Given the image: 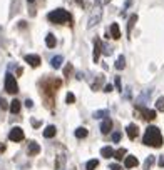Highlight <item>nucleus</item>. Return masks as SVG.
<instances>
[{
    "label": "nucleus",
    "instance_id": "obj_36",
    "mask_svg": "<svg viewBox=\"0 0 164 170\" xmlns=\"http://www.w3.org/2000/svg\"><path fill=\"white\" fill-rule=\"evenodd\" d=\"M32 125H33V127H38V125H40V122H38V120H32Z\"/></svg>",
    "mask_w": 164,
    "mask_h": 170
},
{
    "label": "nucleus",
    "instance_id": "obj_25",
    "mask_svg": "<svg viewBox=\"0 0 164 170\" xmlns=\"http://www.w3.org/2000/svg\"><path fill=\"white\" fill-rule=\"evenodd\" d=\"M99 167V160H89V162H87V165H85V168H87V170H95V168H97Z\"/></svg>",
    "mask_w": 164,
    "mask_h": 170
},
{
    "label": "nucleus",
    "instance_id": "obj_5",
    "mask_svg": "<svg viewBox=\"0 0 164 170\" xmlns=\"http://www.w3.org/2000/svg\"><path fill=\"white\" fill-rule=\"evenodd\" d=\"M8 140H12V142H20V140H23V130L20 127H13L10 130V134H8Z\"/></svg>",
    "mask_w": 164,
    "mask_h": 170
},
{
    "label": "nucleus",
    "instance_id": "obj_32",
    "mask_svg": "<svg viewBox=\"0 0 164 170\" xmlns=\"http://www.w3.org/2000/svg\"><path fill=\"white\" fill-rule=\"evenodd\" d=\"M70 72H72V65L69 64V65H67V67H65V69H64V74H65V75H69V74H70Z\"/></svg>",
    "mask_w": 164,
    "mask_h": 170
},
{
    "label": "nucleus",
    "instance_id": "obj_15",
    "mask_svg": "<svg viewBox=\"0 0 164 170\" xmlns=\"http://www.w3.org/2000/svg\"><path fill=\"white\" fill-rule=\"evenodd\" d=\"M55 43H57V40H55L54 33H47V37H45V45L49 47V48H54Z\"/></svg>",
    "mask_w": 164,
    "mask_h": 170
},
{
    "label": "nucleus",
    "instance_id": "obj_11",
    "mask_svg": "<svg viewBox=\"0 0 164 170\" xmlns=\"http://www.w3.org/2000/svg\"><path fill=\"white\" fill-rule=\"evenodd\" d=\"M109 35L112 37L114 40L120 38V30H119V25H117V23H112V25H110V33H109Z\"/></svg>",
    "mask_w": 164,
    "mask_h": 170
},
{
    "label": "nucleus",
    "instance_id": "obj_26",
    "mask_svg": "<svg viewBox=\"0 0 164 170\" xmlns=\"http://www.w3.org/2000/svg\"><path fill=\"white\" fill-rule=\"evenodd\" d=\"M156 109L164 112V97H159V99L156 100Z\"/></svg>",
    "mask_w": 164,
    "mask_h": 170
},
{
    "label": "nucleus",
    "instance_id": "obj_3",
    "mask_svg": "<svg viewBox=\"0 0 164 170\" xmlns=\"http://www.w3.org/2000/svg\"><path fill=\"white\" fill-rule=\"evenodd\" d=\"M100 0H95L94 3V12L90 13V18H89V23H87V28H92L94 25H97L100 22V17H102V8H100Z\"/></svg>",
    "mask_w": 164,
    "mask_h": 170
},
{
    "label": "nucleus",
    "instance_id": "obj_13",
    "mask_svg": "<svg viewBox=\"0 0 164 170\" xmlns=\"http://www.w3.org/2000/svg\"><path fill=\"white\" fill-rule=\"evenodd\" d=\"M38 152H40V145H38L37 142L28 143V155H37Z\"/></svg>",
    "mask_w": 164,
    "mask_h": 170
},
{
    "label": "nucleus",
    "instance_id": "obj_10",
    "mask_svg": "<svg viewBox=\"0 0 164 170\" xmlns=\"http://www.w3.org/2000/svg\"><path fill=\"white\" fill-rule=\"evenodd\" d=\"M110 129H112V120H110L109 117H105V119H104V122L100 124V132L105 135V134H109V132H110Z\"/></svg>",
    "mask_w": 164,
    "mask_h": 170
},
{
    "label": "nucleus",
    "instance_id": "obj_38",
    "mask_svg": "<svg viewBox=\"0 0 164 170\" xmlns=\"http://www.w3.org/2000/svg\"><path fill=\"white\" fill-rule=\"evenodd\" d=\"M27 2H30V3H32V2H35V0H27Z\"/></svg>",
    "mask_w": 164,
    "mask_h": 170
},
{
    "label": "nucleus",
    "instance_id": "obj_1",
    "mask_svg": "<svg viewBox=\"0 0 164 170\" xmlns=\"http://www.w3.org/2000/svg\"><path fill=\"white\" fill-rule=\"evenodd\" d=\"M142 143L144 145H151V147H154V148H159L162 145L161 130H159L157 127H154V125L147 127L146 132H144V137H142Z\"/></svg>",
    "mask_w": 164,
    "mask_h": 170
},
{
    "label": "nucleus",
    "instance_id": "obj_19",
    "mask_svg": "<svg viewBox=\"0 0 164 170\" xmlns=\"http://www.w3.org/2000/svg\"><path fill=\"white\" fill-rule=\"evenodd\" d=\"M87 129H85V127H79V129H75V137L77 138H85V137H87Z\"/></svg>",
    "mask_w": 164,
    "mask_h": 170
},
{
    "label": "nucleus",
    "instance_id": "obj_7",
    "mask_svg": "<svg viewBox=\"0 0 164 170\" xmlns=\"http://www.w3.org/2000/svg\"><path fill=\"white\" fill-rule=\"evenodd\" d=\"M25 62L30 67H38V65H40V57L33 55V53H28V55H25Z\"/></svg>",
    "mask_w": 164,
    "mask_h": 170
},
{
    "label": "nucleus",
    "instance_id": "obj_8",
    "mask_svg": "<svg viewBox=\"0 0 164 170\" xmlns=\"http://www.w3.org/2000/svg\"><path fill=\"white\" fill-rule=\"evenodd\" d=\"M139 135V127L136 124H129L127 125V137L131 138V140H134Z\"/></svg>",
    "mask_w": 164,
    "mask_h": 170
},
{
    "label": "nucleus",
    "instance_id": "obj_21",
    "mask_svg": "<svg viewBox=\"0 0 164 170\" xmlns=\"http://www.w3.org/2000/svg\"><path fill=\"white\" fill-rule=\"evenodd\" d=\"M100 155H102L104 158H110L114 155V150L110 147H104V148H100Z\"/></svg>",
    "mask_w": 164,
    "mask_h": 170
},
{
    "label": "nucleus",
    "instance_id": "obj_4",
    "mask_svg": "<svg viewBox=\"0 0 164 170\" xmlns=\"http://www.w3.org/2000/svg\"><path fill=\"white\" fill-rule=\"evenodd\" d=\"M5 92H8V94H17L18 92L17 80H15V77H13L12 74L5 75Z\"/></svg>",
    "mask_w": 164,
    "mask_h": 170
},
{
    "label": "nucleus",
    "instance_id": "obj_34",
    "mask_svg": "<svg viewBox=\"0 0 164 170\" xmlns=\"http://www.w3.org/2000/svg\"><path fill=\"white\" fill-rule=\"evenodd\" d=\"M157 165H159V167H164V157H159V160H157Z\"/></svg>",
    "mask_w": 164,
    "mask_h": 170
},
{
    "label": "nucleus",
    "instance_id": "obj_14",
    "mask_svg": "<svg viewBox=\"0 0 164 170\" xmlns=\"http://www.w3.org/2000/svg\"><path fill=\"white\" fill-rule=\"evenodd\" d=\"M55 132H57L55 125H49V127H45V130H44V137L45 138H52L55 135Z\"/></svg>",
    "mask_w": 164,
    "mask_h": 170
},
{
    "label": "nucleus",
    "instance_id": "obj_16",
    "mask_svg": "<svg viewBox=\"0 0 164 170\" xmlns=\"http://www.w3.org/2000/svg\"><path fill=\"white\" fill-rule=\"evenodd\" d=\"M62 62H64V57H62V55H55L54 59L50 60V65L54 67V69H60Z\"/></svg>",
    "mask_w": 164,
    "mask_h": 170
},
{
    "label": "nucleus",
    "instance_id": "obj_18",
    "mask_svg": "<svg viewBox=\"0 0 164 170\" xmlns=\"http://www.w3.org/2000/svg\"><path fill=\"white\" fill-rule=\"evenodd\" d=\"M154 162H156V157H154V155H149V157L146 158V162H144V170H151Z\"/></svg>",
    "mask_w": 164,
    "mask_h": 170
},
{
    "label": "nucleus",
    "instance_id": "obj_35",
    "mask_svg": "<svg viewBox=\"0 0 164 170\" xmlns=\"http://www.w3.org/2000/svg\"><path fill=\"white\" fill-rule=\"evenodd\" d=\"M110 170H122V168H120L117 163H112V165H110Z\"/></svg>",
    "mask_w": 164,
    "mask_h": 170
},
{
    "label": "nucleus",
    "instance_id": "obj_28",
    "mask_svg": "<svg viewBox=\"0 0 164 170\" xmlns=\"http://www.w3.org/2000/svg\"><path fill=\"white\" fill-rule=\"evenodd\" d=\"M119 140H120V134H119V132H114V134H112V142L117 143Z\"/></svg>",
    "mask_w": 164,
    "mask_h": 170
},
{
    "label": "nucleus",
    "instance_id": "obj_29",
    "mask_svg": "<svg viewBox=\"0 0 164 170\" xmlns=\"http://www.w3.org/2000/svg\"><path fill=\"white\" fill-rule=\"evenodd\" d=\"M115 87H117V90L122 92V85H120V79H119V77H115Z\"/></svg>",
    "mask_w": 164,
    "mask_h": 170
},
{
    "label": "nucleus",
    "instance_id": "obj_23",
    "mask_svg": "<svg viewBox=\"0 0 164 170\" xmlns=\"http://www.w3.org/2000/svg\"><path fill=\"white\" fill-rule=\"evenodd\" d=\"M124 67H126V59H124L122 55H119V57H117V62H115V69H117V70H122Z\"/></svg>",
    "mask_w": 164,
    "mask_h": 170
},
{
    "label": "nucleus",
    "instance_id": "obj_12",
    "mask_svg": "<svg viewBox=\"0 0 164 170\" xmlns=\"http://www.w3.org/2000/svg\"><path fill=\"white\" fill-rule=\"evenodd\" d=\"M8 110H10L12 114H18V112H20V102H18L17 99H13L10 102V105H8Z\"/></svg>",
    "mask_w": 164,
    "mask_h": 170
},
{
    "label": "nucleus",
    "instance_id": "obj_22",
    "mask_svg": "<svg viewBox=\"0 0 164 170\" xmlns=\"http://www.w3.org/2000/svg\"><path fill=\"white\" fill-rule=\"evenodd\" d=\"M126 153H127V152H126V148H119V150H115V152H114L112 157H114L115 160H119V162H120V160L124 158V155H126Z\"/></svg>",
    "mask_w": 164,
    "mask_h": 170
},
{
    "label": "nucleus",
    "instance_id": "obj_37",
    "mask_svg": "<svg viewBox=\"0 0 164 170\" xmlns=\"http://www.w3.org/2000/svg\"><path fill=\"white\" fill-rule=\"evenodd\" d=\"M100 2H102V3H109L110 0H100Z\"/></svg>",
    "mask_w": 164,
    "mask_h": 170
},
{
    "label": "nucleus",
    "instance_id": "obj_33",
    "mask_svg": "<svg viewBox=\"0 0 164 170\" xmlns=\"http://www.w3.org/2000/svg\"><path fill=\"white\" fill-rule=\"evenodd\" d=\"M25 107H27V109H32V107H33V102L27 99V100H25Z\"/></svg>",
    "mask_w": 164,
    "mask_h": 170
},
{
    "label": "nucleus",
    "instance_id": "obj_2",
    "mask_svg": "<svg viewBox=\"0 0 164 170\" xmlns=\"http://www.w3.org/2000/svg\"><path fill=\"white\" fill-rule=\"evenodd\" d=\"M47 18L52 23H67V22H70V13L64 10V8H57V10H52L47 15Z\"/></svg>",
    "mask_w": 164,
    "mask_h": 170
},
{
    "label": "nucleus",
    "instance_id": "obj_31",
    "mask_svg": "<svg viewBox=\"0 0 164 170\" xmlns=\"http://www.w3.org/2000/svg\"><path fill=\"white\" fill-rule=\"evenodd\" d=\"M0 107H2V109H8V105H7V102L2 99V97H0Z\"/></svg>",
    "mask_w": 164,
    "mask_h": 170
},
{
    "label": "nucleus",
    "instance_id": "obj_30",
    "mask_svg": "<svg viewBox=\"0 0 164 170\" xmlns=\"http://www.w3.org/2000/svg\"><path fill=\"white\" fill-rule=\"evenodd\" d=\"M104 92H105V94H109V92H112V85H110V84L104 85Z\"/></svg>",
    "mask_w": 164,
    "mask_h": 170
},
{
    "label": "nucleus",
    "instance_id": "obj_20",
    "mask_svg": "<svg viewBox=\"0 0 164 170\" xmlns=\"http://www.w3.org/2000/svg\"><path fill=\"white\" fill-rule=\"evenodd\" d=\"M136 22H137V15L134 13V15H131V18H129V22H127V35H131L132 27H134V23Z\"/></svg>",
    "mask_w": 164,
    "mask_h": 170
},
{
    "label": "nucleus",
    "instance_id": "obj_24",
    "mask_svg": "<svg viewBox=\"0 0 164 170\" xmlns=\"http://www.w3.org/2000/svg\"><path fill=\"white\" fill-rule=\"evenodd\" d=\"M94 117L95 119H105V117H109V110H95L94 112Z\"/></svg>",
    "mask_w": 164,
    "mask_h": 170
},
{
    "label": "nucleus",
    "instance_id": "obj_9",
    "mask_svg": "<svg viewBox=\"0 0 164 170\" xmlns=\"http://www.w3.org/2000/svg\"><path fill=\"white\" fill-rule=\"evenodd\" d=\"M100 52H102V42H100L99 38H95V43H94V55H92V60H94V62L99 60Z\"/></svg>",
    "mask_w": 164,
    "mask_h": 170
},
{
    "label": "nucleus",
    "instance_id": "obj_27",
    "mask_svg": "<svg viewBox=\"0 0 164 170\" xmlns=\"http://www.w3.org/2000/svg\"><path fill=\"white\" fill-rule=\"evenodd\" d=\"M65 102H67V104H74V102H75V95L72 94V92H69L67 97H65Z\"/></svg>",
    "mask_w": 164,
    "mask_h": 170
},
{
    "label": "nucleus",
    "instance_id": "obj_6",
    "mask_svg": "<svg viewBox=\"0 0 164 170\" xmlns=\"http://www.w3.org/2000/svg\"><path fill=\"white\" fill-rule=\"evenodd\" d=\"M137 163H139V160H137V157H134V155L124 157V167L126 168H134V167H137Z\"/></svg>",
    "mask_w": 164,
    "mask_h": 170
},
{
    "label": "nucleus",
    "instance_id": "obj_17",
    "mask_svg": "<svg viewBox=\"0 0 164 170\" xmlns=\"http://www.w3.org/2000/svg\"><path fill=\"white\" fill-rule=\"evenodd\" d=\"M142 115H144L142 119H146V120H154V119H156V110L142 109Z\"/></svg>",
    "mask_w": 164,
    "mask_h": 170
}]
</instances>
